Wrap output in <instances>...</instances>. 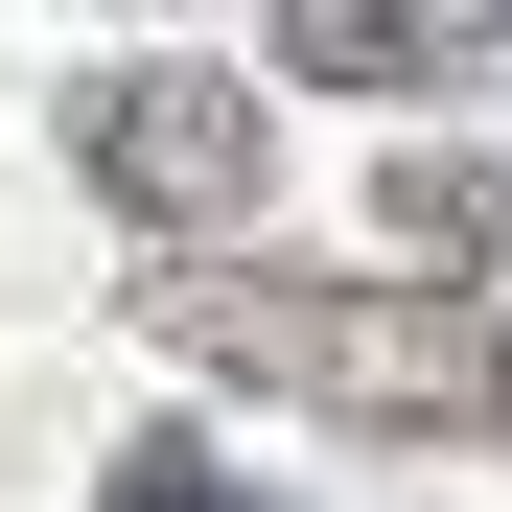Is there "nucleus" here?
Segmentation results:
<instances>
[{"mask_svg": "<svg viewBox=\"0 0 512 512\" xmlns=\"http://www.w3.org/2000/svg\"><path fill=\"white\" fill-rule=\"evenodd\" d=\"M140 326L233 396H303L350 443H512V303L466 280H326V256H163Z\"/></svg>", "mask_w": 512, "mask_h": 512, "instance_id": "1", "label": "nucleus"}, {"mask_svg": "<svg viewBox=\"0 0 512 512\" xmlns=\"http://www.w3.org/2000/svg\"><path fill=\"white\" fill-rule=\"evenodd\" d=\"M70 187L163 256H233V210L280 187V94L210 47H117V70H70Z\"/></svg>", "mask_w": 512, "mask_h": 512, "instance_id": "2", "label": "nucleus"}, {"mask_svg": "<svg viewBox=\"0 0 512 512\" xmlns=\"http://www.w3.org/2000/svg\"><path fill=\"white\" fill-rule=\"evenodd\" d=\"M373 210H396L419 280H466V303L512 280V140H396V187H373Z\"/></svg>", "mask_w": 512, "mask_h": 512, "instance_id": "4", "label": "nucleus"}, {"mask_svg": "<svg viewBox=\"0 0 512 512\" xmlns=\"http://www.w3.org/2000/svg\"><path fill=\"white\" fill-rule=\"evenodd\" d=\"M94 512H280V489L210 466V443H117V466H94Z\"/></svg>", "mask_w": 512, "mask_h": 512, "instance_id": "5", "label": "nucleus"}, {"mask_svg": "<svg viewBox=\"0 0 512 512\" xmlns=\"http://www.w3.org/2000/svg\"><path fill=\"white\" fill-rule=\"evenodd\" d=\"M303 94H512V0H280Z\"/></svg>", "mask_w": 512, "mask_h": 512, "instance_id": "3", "label": "nucleus"}]
</instances>
